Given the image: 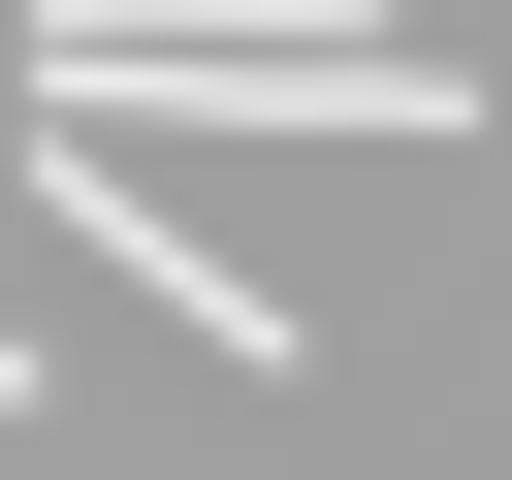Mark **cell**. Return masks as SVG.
Wrapping results in <instances>:
<instances>
[{
	"mask_svg": "<svg viewBox=\"0 0 512 480\" xmlns=\"http://www.w3.org/2000/svg\"><path fill=\"white\" fill-rule=\"evenodd\" d=\"M64 224H96V256H128V320H192V352H224V384H288V352H320V320H288V288H256V256H192V224H160V192H128V160H96V128H64Z\"/></svg>",
	"mask_w": 512,
	"mask_h": 480,
	"instance_id": "obj_2",
	"label": "cell"
},
{
	"mask_svg": "<svg viewBox=\"0 0 512 480\" xmlns=\"http://www.w3.org/2000/svg\"><path fill=\"white\" fill-rule=\"evenodd\" d=\"M32 64H64V128L128 96H256V128H480V64H416L384 0H32Z\"/></svg>",
	"mask_w": 512,
	"mask_h": 480,
	"instance_id": "obj_1",
	"label": "cell"
}]
</instances>
